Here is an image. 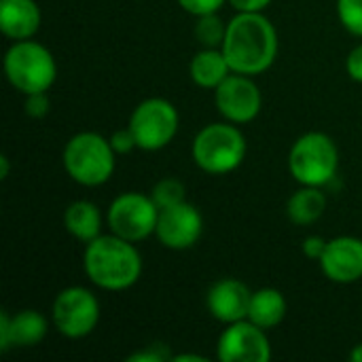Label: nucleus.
<instances>
[{"instance_id": "aec40b11", "label": "nucleus", "mask_w": 362, "mask_h": 362, "mask_svg": "<svg viewBox=\"0 0 362 362\" xmlns=\"http://www.w3.org/2000/svg\"><path fill=\"white\" fill-rule=\"evenodd\" d=\"M327 210V195L320 187H303L291 195L286 204V214L295 225H312Z\"/></svg>"}, {"instance_id": "412c9836", "label": "nucleus", "mask_w": 362, "mask_h": 362, "mask_svg": "<svg viewBox=\"0 0 362 362\" xmlns=\"http://www.w3.org/2000/svg\"><path fill=\"white\" fill-rule=\"evenodd\" d=\"M225 34H227V23H223V19L216 13L197 17L195 38L204 47H208V49H221L223 42H225Z\"/></svg>"}, {"instance_id": "c85d7f7f", "label": "nucleus", "mask_w": 362, "mask_h": 362, "mask_svg": "<svg viewBox=\"0 0 362 362\" xmlns=\"http://www.w3.org/2000/svg\"><path fill=\"white\" fill-rule=\"evenodd\" d=\"M346 68H348V74L362 83V45L354 47L348 55V62H346Z\"/></svg>"}, {"instance_id": "4468645a", "label": "nucleus", "mask_w": 362, "mask_h": 362, "mask_svg": "<svg viewBox=\"0 0 362 362\" xmlns=\"http://www.w3.org/2000/svg\"><path fill=\"white\" fill-rule=\"evenodd\" d=\"M250 299H252V293L248 291V286L244 282L225 278L210 286L206 303H208L210 314L218 322L231 325V322L248 318Z\"/></svg>"}, {"instance_id": "6ab92c4d", "label": "nucleus", "mask_w": 362, "mask_h": 362, "mask_svg": "<svg viewBox=\"0 0 362 362\" xmlns=\"http://www.w3.org/2000/svg\"><path fill=\"white\" fill-rule=\"evenodd\" d=\"M286 316V299L278 288H261L252 293L248 320L257 327L269 331L278 327Z\"/></svg>"}, {"instance_id": "0eeeda50", "label": "nucleus", "mask_w": 362, "mask_h": 362, "mask_svg": "<svg viewBox=\"0 0 362 362\" xmlns=\"http://www.w3.org/2000/svg\"><path fill=\"white\" fill-rule=\"evenodd\" d=\"M127 127L132 129L138 148L159 151L174 140L178 132V112L172 102L148 98L134 108Z\"/></svg>"}, {"instance_id": "423d86ee", "label": "nucleus", "mask_w": 362, "mask_h": 362, "mask_svg": "<svg viewBox=\"0 0 362 362\" xmlns=\"http://www.w3.org/2000/svg\"><path fill=\"white\" fill-rule=\"evenodd\" d=\"M246 157L244 134L229 123H210L193 140V159L208 174H229Z\"/></svg>"}, {"instance_id": "2eb2a0df", "label": "nucleus", "mask_w": 362, "mask_h": 362, "mask_svg": "<svg viewBox=\"0 0 362 362\" xmlns=\"http://www.w3.org/2000/svg\"><path fill=\"white\" fill-rule=\"evenodd\" d=\"M47 318L36 310H21L15 316L0 314V350L32 348L38 346L47 335Z\"/></svg>"}, {"instance_id": "9d476101", "label": "nucleus", "mask_w": 362, "mask_h": 362, "mask_svg": "<svg viewBox=\"0 0 362 362\" xmlns=\"http://www.w3.org/2000/svg\"><path fill=\"white\" fill-rule=\"evenodd\" d=\"M216 356L223 362H267L272 358V346L265 329L246 318L231 322L223 331Z\"/></svg>"}, {"instance_id": "f8f14e48", "label": "nucleus", "mask_w": 362, "mask_h": 362, "mask_svg": "<svg viewBox=\"0 0 362 362\" xmlns=\"http://www.w3.org/2000/svg\"><path fill=\"white\" fill-rule=\"evenodd\" d=\"M202 233H204V218L193 204L182 202L178 206L159 210L155 235L165 248L170 250L193 248L199 242Z\"/></svg>"}, {"instance_id": "4be33fe9", "label": "nucleus", "mask_w": 362, "mask_h": 362, "mask_svg": "<svg viewBox=\"0 0 362 362\" xmlns=\"http://www.w3.org/2000/svg\"><path fill=\"white\" fill-rule=\"evenodd\" d=\"M153 202L157 204L159 210H165V208H172V206H178L182 202H187V189L180 180L176 178H163L159 180L155 187H153V193H151Z\"/></svg>"}, {"instance_id": "39448f33", "label": "nucleus", "mask_w": 362, "mask_h": 362, "mask_svg": "<svg viewBox=\"0 0 362 362\" xmlns=\"http://www.w3.org/2000/svg\"><path fill=\"white\" fill-rule=\"evenodd\" d=\"M339 168L337 144L320 132L301 136L288 155V170L303 187H325L335 180Z\"/></svg>"}, {"instance_id": "20e7f679", "label": "nucleus", "mask_w": 362, "mask_h": 362, "mask_svg": "<svg viewBox=\"0 0 362 362\" xmlns=\"http://www.w3.org/2000/svg\"><path fill=\"white\" fill-rule=\"evenodd\" d=\"M4 74L17 91L30 95L49 91L55 83L57 66L47 47L25 38L8 47L4 55Z\"/></svg>"}, {"instance_id": "ddd939ff", "label": "nucleus", "mask_w": 362, "mask_h": 362, "mask_svg": "<svg viewBox=\"0 0 362 362\" xmlns=\"http://www.w3.org/2000/svg\"><path fill=\"white\" fill-rule=\"evenodd\" d=\"M320 267L331 282H358L362 278V240L352 235L331 240L320 259Z\"/></svg>"}, {"instance_id": "393cba45", "label": "nucleus", "mask_w": 362, "mask_h": 362, "mask_svg": "<svg viewBox=\"0 0 362 362\" xmlns=\"http://www.w3.org/2000/svg\"><path fill=\"white\" fill-rule=\"evenodd\" d=\"M49 108H51V100H49L47 91L25 95V112H28V117L42 119L49 112Z\"/></svg>"}, {"instance_id": "f03ea898", "label": "nucleus", "mask_w": 362, "mask_h": 362, "mask_svg": "<svg viewBox=\"0 0 362 362\" xmlns=\"http://www.w3.org/2000/svg\"><path fill=\"white\" fill-rule=\"evenodd\" d=\"M83 267L95 286L104 291H125L140 280L142 259L134 242L110 233L98 235L87 244Z\"/></svg>"}, {"instance_id": "f3484780", "label": "nucleus", "mask_w": 362, "mask_h": 362, "mask_svg": "<svg viewBox=\"0 0 362 362\" xmlns=\"http://www.w3.org/2000/svg\"><path fill=\"white\" fill-rule=\"evenodd\" d=\"M191 78L204 89H216L233 70L223 53V49H204L191 59Z\"/></svg>"}, {"instance_id": "9b49d317", "label": "nucleus", "mask_w": 362, "mask_h": 362, "mask_svg": "<svg viewBox=\"0 0 362 362\" xmlns=\"http://www.w3.org/2000/svg\"><path fill=\"white\" fill-rule=\"evenodd\" d=\"M214 102L218 112L231 123H250L261 112V91L248 74H229L216 89Z\"/></svg>"}, {"instance_id": "b1692460", "label": "nucleus", "mask_w": 362, "mask_h": 362, "mask_svg": "<svg viewBox=\"0 0 362 362\" xmlns=\"http://www.w3.org/2000/svg\"><path fill=\"white\" fill-rule=\"evenodd\" d=\"M172 361V352L163 344H151L142 352H136L127 356V362H163Z\"/></svg>"}, {"instance_id": "7ed1b4c3", "label": "nucleus", "mask_w": 362, "mask_h": 362, "mask_svg": "<svg viewBox=\"0 0 362 362\" xmlns=\"http://www.w3.org/2000/svg\"><path fill=\"white\" fill-rule=\"evenodd\" d=\"M115 148L110 140L95 132L72 136L64 148V168L68 176L83 187H100L115 172Z\"/></svg>"}, {"instance_id": "dca6fc26", "label": "nucleus", "mask_w": 362, "mask_h": 362, "mask_svg": "<svg viewBox=\"0 0 362 362\" xmlns=\"http://www.w3.org/2000/svg\"><path fill=\"white\" fill-rule=\"evenodd\" d=\"M40 28V8L34 0H0V30L13 40L32 38Z\"/></svg>"}, {"instance_id": "cd10ccee", "label": "nucleus", "mask_w": 362, "mask_h": 362, "mask_svg": "<svg viewBox=\"0 0 362 362\" xmlns=\"http://www.w3.org/2000/svg\"><path fill=\"white\" fill-rule=\"evenodd\" d=\"M327 240L325 238H320V235H310V238H305L303 240V252H305V257H310V259H314V261H320L322 259V255H325V250H327Z\"/></svg>"}, {"instance_id": "2f4dec72", "label": "nucleus", "mask_w": 362, "mask_h": 362, "mask_svg": "<svg viewBox=\"0 0 362 362\" xmlns=\"http://www.w3.org/2000/svg\"><path fill=\"white\" fill-rule=\"evenodd\" d=\"M8 170H11L8 157H6V155H2V157H0V178H2V180L8 176Z\"/></svg>"}, {"instance_id": "6e6552de", "label": "nucleus", "mask_w": 362, "mask_h": 362, "mask_svg": "<svg viewBox=\"0 0 362 362\" xmlns=\"http://www.w3.org/2000/svg\"><path fill=\"white\" fill-rule=\"evenodd\" d=\"M55 329L68 339H81L93 333L100 322V303L95 295L83 286L64 288L51 310Z\"/></svg>"}, {"instance_id": "1a4fd4ad", "label": "nucleus", "mask_w": 362, "mask_h": 362, "mask_svg": "<svg viewBox=\"0 0 362 362\" xmlns=\"http://www.w3.org/2000/svg\"><path fill=\"white\" fill-rule=\"evenodd\" d=\"M159 221V208L151 195L144 193H123L108 208V227L110 233L140 242L155 233Z\"/></svg>"}, {"instance_id": "bb28decb", "label": "nucleus", "mask_w": 362, "mask_h": 362, "mask_svg": "<svg viewBox=\"0 0 362 362\" xmlns=\"http://www.w3.org/2000/svg\"><path fill=\"white\" fill-rule=\"evenodd\" d=\"M110 144H112V148H115L117 155H127V153H132V151L138 146V144H136V138H134V134H132L129 127H127V129L115 132L112 138H110Z\"/></svg>"}, {"instance_id": "7c9ffc66", "label": "nucleus", "mask_w": 362, "mask_h": 362, "mask_svg": "<svg viewBox=\"0 0 362 362\" xmlns=\"http://www.w3.org/2000/svg\"><path fill=\"white\" fill-rule=\"evenodd\" d=\"M174 362H187V361H195V362H206L204 356H197V354H178V356H172Z\"/></svg>"}, {"instance_id": "a878e982", "label": "nucleus", "mask_w": 362, "mask_h": 362, "mask_svg": "<svg viewBox=\"0 0 362 362\" xmlns=\"http://www.w3.org/2000/svg\"><path fill=\"white\" fill-rule=\"evenodd\" d=\"M223 2H225V0H178V4H180L187 13H191V15H195V17L210 15V13H218L221 6H223Z\"/></svg>"}, {"instance_id": "473e14b6", "label": "nucleus", "mask_w": 362, "mask_h": 362, "mask_svg": "<svg viewBox=\"0 0 362 362\" xmlns=\"http://www.w3.org/2000/svg\"><path fill=\"white\" fill-rule=\"evenodd\" d=\"M350 361L352 362H362V344L361 346H356L352 352H350Z\"/></svg>"}, {"instance_id": "c756f323", "label": "nucleus", "mask_w": 362, "mask_h": 362, "mask_svg": "<svg viewBox=\"0 0 362 362\" xmlns=\"http://www.w3.org/2000/svg\"><path fill=\"white\" fill-rule=\"evenodd\" d=\"M238 13H263L272 0H229Z\"/></svg>"}, {"instance_id": "f257e3e1", "label": "nucleus", "mask_w": 362, "mask_h": 362, "mask_svg": "<svg viewBox=\"0 0 362 362\" xmlns=\"http://www.w3.org/2000/svg\"><path fill=\"white\" fill-rule=\"evenodd\" d=\"M223 53L238 74H261L278 55V32L263 13H238L227 23Z\"/></svg>"}, {"instance_id": "a211bd4d", "label": "nucleus", "mask_w": 362, "mask_h": 362, "mask_svg": "<svg viewBox=\"0 0 362 362\" xmlns=\"http://www.w3.org/2000/svg\"><path fill=\"white\" fill-rule=\"evenodd\" d=\"M64 227L68 233H72L76 240L89 244L98 235H102V214L95 204L91 202H74L64 212Z\"/></svg>"}, {"instance_id": "5701e85b", "label": "nucleus", "mask_w": 362, "mask_h": 362, "mask_svg": "<svg viewBox=\"0 0 362 362\" xmlns=\"http://www.w3.org/2000/svg\"><path fill=\"white\" fill-rule=\"evenodd\" d=\"M337 15L348 32L362 36V0H337Z\"/></svg>"}]
</instances>
